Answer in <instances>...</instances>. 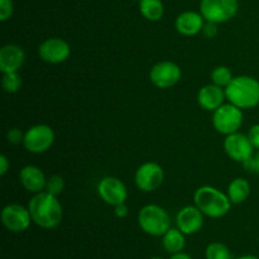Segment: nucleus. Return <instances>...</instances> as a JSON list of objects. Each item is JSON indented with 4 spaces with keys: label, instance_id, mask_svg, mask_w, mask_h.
Here are the masks:
<instances>
[{
    "label": "nucleus",
    "instance_id": "7ed1b4c3",
    "mask_svg": "<svg viewBox=\"0 0 259 259\" xmlns=\"http://www.w3.org/2000/svg\"><path fill=\"white\" fill-rule=\"evenodd\" d=\"M194 201L202 214L211 219L225 217L233 205L227 194L212 186L199 187L194 194Z\"/></svg>",
    "mask_w": 259,
    "mask_h": 259
},
{
    "label": "nucleus",
    "instance_id": "ddd939ff",
    "mask_svg": "<svg viewBox=\"0 0 259 259\" xmlns=\"http://www.w3.org/2000/svg\"><path fill=\"white\" fill-rule=\"evenodd\" d=\"M98 194L104 202L111 206L124 204L128 197V190L124 182L116 177H104L98 185Z\"/></svg>",
    "mask_w": 259,
    "mask_h": 259
},
{
    "label": "nucleus",
    "instance_id": "473e14b6",
    "mask_svg": "<svg viewBox=\"0 0 259 259\" xmlns=\"http://www.w3.org/2000/svg\"><path fill=\"white\" fill-rule=\"evenodd\" d=\"M169 259H192V258L190 257L189 254H186V253L180 252V253H176V254H172Z\"/></svg>",
    "mask_w": 259,
    "mask_h": 259
},
{
    "label": "nucleus",
    "instance_id": "bb28decb",
    "mask_svg": "<svg viewBox=\"0 0 259 259\" xmlns=\"http://www.w3.org/2000/svg\"><path fill=\"white\" fill-rule=\"evenodd\" d=\"M24 134L20 129L18 128H12L8 131L7 133V139L8 142H10L12 144H20L24 141Z\"/></svg>",
    "mask_w": 259,
    "mask_h": 259
},
{
    "label": "nucleus",
    "instance_id": "f8f14e48",
    "mask_svg": "<svg viewBox=\"0 0 259 259\" xmlns=\"http://www.w3.org/2000/svg\"><path fill=\"white\" fill-rule=\"evenodd\" d=\"M224 151L230 159L239 162V163H244L247 159L253 157L254 147L247 134L237 132V133L227 136L224 141Z\"/></svg>",
    "mask_w": 259,
    "mask_h": 259
},
{
    "label": "nucleus",
    "instance_id": "f257e3e1",
    "mask_svg": "<svg viewBox=\"0 0 259 259\" xmlns=\"http://www.w3.org/2000/svg\"><path fill=\"white\" fill-rule=\"evenodd\" d=\"M28 209L33 223L43 229H53L62 222V205L57 196L47 191L34 194L28 204Z\"/></svg>",
    "mask_w": 259,
    "mask_h": 259
},
{
    "label": "nucleus",
    "instance_id": "c756f323",
    "mask_svg": "<svg viewBox=\"0 0 259 259\" xmlns=\"http://www.w3.org/2000/svg\"><path fill=\"white\" fill-rule=\"evenodd\" d=\"M114 214H115V217L119 218V219H124V218H126V215L129 214V209L125 205V202L114 206Z\"/></svg>",
    "mask_w": 259,
    "mask_h": 259
},
{
    "label": "nucleus",
    "instance_id": "a878e982",
    "mask_svg": "<svg viewBox=\"0 0 259 259\" xmlns=\"http://www.w3.org/2000/svg\"><path fill=\"white\" fill-rule=\"evenodd\" d=\"M13 14V3L12 0H0V20L10 19Z\"/></svg>",
    "mask_w": 259,
    "mask_h": 259
},
{
    "label": "nucleus",
    "instance_id": "9d476101",
    "mask_svg": "<svg viewBox=\"0 0 259 259\" xmlns=\"http://www.w3.org/2000/svg\"><path fill=\"white\" fill-rule=\"evenodd\" d=\"M32 217L28 207L19 204H9L2 210V223L9 232L23 233L30 227Z\"/></svg>",
    "mask_w": 259,
    "mask_h": 259
},
{
    "label": "nucleus",
    "instance_id": "412c9836",
    "mask_svg": "<svg viewBox=\"0 0 259 259\" xmlns=\"http://www.w3.org/2000/svg\"><path fill=\"white\" fill-rule=\"evenodd\" d=\"M139 10L147 20L158 22L164 13L163 4L161 0H139Z\"/></svg>",
    "mask_w": 259,
    "mask_h": 259
},
{
    "label": "nucleus",
    "instance_id": "cd10ccee",
    "mask_svg": "<svg viewBox=\"0 0 259 259\" xmlns=\"http://www.w3.org/2000/svg\"><path fill=\"white\" fill-rule=\"evenodd\" d=\"M247 136L249 141L252 142L254 149H259V124H254L253 126H250Z\"/></svg>",
    "mask_w": 259,
    "mask_h": 259
},
{
    "label": "nucleus",
    "instance_id": "1a4fd4ad",
    "mask_svg": "<svg viewBox=\"0 0 259 259\" xmlns=\"http://www.w3.org/2000/svg\"><path fill=\"white\" fill-rule=\"evenodd\" d=\"M164 180V171L156 162H146L136 171V186L143 192H152L158 189Z\"/></svg>",
    "mask_w": 259,
    "mask_h": 259
},
{
    "label": "nucleus",
    "instance_id": "b1692460",
    "mask_svg": "<svg viewBox=\"0 0 259 259\" xmlns=\"http://www.w3.org/2000/svg\"><path fill=\"white\" fill-rule=\"evenodd\" d=\"M2 86L4 89L5 93L8 94H15L20 90L22 88V77L18 72H9L3 73L2 78Z\"/></svg>",
    "mask_w": 259,
    "mask_h": 259
},
{
    "label": "nucleus",
    "instance_id": "2eb2a0df",
    "mask_svg": "<svg viewBox=\"0 0 259 259\" xmlns=\"http://www.w3.org/2000/svg\"><path fill=\"white\" fill-rule=\"evenodd\" d=\"M25 61V52L20 46L9 43L0 50V71L3 73L18 72Z\"/></svg>",
    "mask_w": 259,
    "mask_h": 259
},
{
    "label": "nucleus",
    "instance_id": "7c9ffc66",
    "mask_svg": "<svg viewBox=\"0 0 259 259\" xmlns=\"http://www.w3.org/2000/svg\"><path fill=\"white\" fill-rule=\"evenodd\" d=\"M9 168H10L9 159H8V157L5 156V154H2V156H0V175H2V176H5L7 172L9 171Z\"/></svg>",
    "mask_w": 259,
    "mask_h": 259
},
{
    "label": "nucleus",
    "instance_id": "a211bd4d",
    "mask_svg": "<svg viewBox=\"0 0 259 259\" xmlns=\"http://www.w3.org/2000/svg\"><path fill=\"white\" fill-rule=\"evenodd\" d=\"M19 182L28 192L38 194L46 190V179L42 169L37 166H25L19 172Z\"/></svg>",
    "mask_w": 259,
    "mask_h": 259
},
{
    "label": "nucleus",
    "instance_id": "2f4dec72",
    "mask_svg": "<svg viewBox=\"0 0 259 259\" xmlns=\"http://www.w3.org/2000/svg\"><path fill=\"white\" fill-rule=\"evenodd\" d=\"M252 162H253V172L259 175V152L257 154H253Z\"/></svg>",
    "mask_w": 259,
    "mask_h": 259
},
{
    "label": "nucleus",
    "instance_id": "6e6552de",
    "mask_svg": "<svg viewBox=\"0 0 259 259\" xmlns=\"http://www.w3.org/2000/svg\"><path fill=\"white\" fill-rule=\"evenodd\" d=\"M181 77V68L172 61H161L149 71V80L158 89L174 88L180 82Z\"/></svg>",
    "mask_w": 259,
    "mask_h": 259
},
{
    "label": "nucleus",
    "instance_id": "39448f33",
    "mask_svg": "<svg viewBox=\"0 0 259 259\" xmlns=\"http://www.w3.org/2000/svg\"><path fill=\"white\" fill-rule=\"evenodd\" d=\"M243 110L233 104H223L220 108L212 111V125L220 134L229 136L237 133L243 125Z\"/></svg>",
    "mask_w": 259,
    "mask_h": 259
},
{
    "label": "nucleus",
    "instance_id": "4468645a",
    "mask_svg": "<svg viewBox=\"0 0 259 259\" xmlns=\"http://www.w3.org/2000/svg\"><path fill=\"white\" fill-rule=\"evenodd\" d=\"M204 217L201 210L195 206H185L177 212L176 225L185 235L199 233L204 227Z\"/></svg>",
    "mask_w": 259,
    "mask_h": 259
},
{
    "label": "nucleus",
    "instance_id": "6ab92c4d",
    "mask_svg": "<svg viewBox=\"0 0 259 259\" xmlns=\"http://www.w3.org/2000/svg\"><path fill=\"white\" fill-rule=\"evenodd\" d=\"M227 195L233 205L243 204L250 195V184L243 177H237L228 186Z\"/></svg>",
    "mask_w": 259,
    "mask_h": 259
},
{
    "label": "nucleus",
    "instance_id": "4be33fe9",
    "mask_svg": "<svg viewBox=\"0 0 259 259\" xmlns=\"http://www.w3.org/2000/svg\"><path fill=\"white\" fill-rule=\"evenodd\" d=\"M233 78H234L233 72L230 71L229 67H227V66H218V67H215L211 72V83L220 86V88L223 89L227 88V86L232 82Z\"/></svg>",
    "mask_w": 259,
    "mask_h": 259
},
{
    "label": "nucleus",
    "instance_id": "f03ea898",
    "mask_svg": "<svg viewBox=\"0 0 259 259\" xmlns=\"http://www.w3.org/2000/svg\"><path fill=\"white\" fill-rule=\"evenodd\" d=\"M227 100L239 109H253L259 105V81L252 76H235L225 88Z\"/></svg>",
    "mask_w": 259,
    "mask_h": 259
},
{
    "label": "nucleus",
    "instance_id": "aec40b11",
    "mask_svg": "<svg viewBox=\"0 0 259 259\" xmlns=\"http://www.w3.org/2000/svg\"><path fill=\"white\" fill-rule=\"evenodd\" d=\"M162 245H163L164 250L171 253V254H176V253L182 252L185 245H186L185 234L179 228H171L162 237Z\"/></svg>",
    "mask_w": 259,
    "mask_h": 259
},
{
    "label": "nucleus",
    "instance_id": "72a5a7b5",
    "mask_svg": "<svg viewBox=\"0 0 259 259\" xmlns=\"http://www.w3.org/2000/svg\"><path fill=\"white\" fill-rule=\"evenodd\" d=\"M234 259H259V258L255 257V255L247 254V255H242V257H238V258H234Z\"/></svg>",
    "mask_w": 259,
    "mask_h": 259
},
{
    "label": "nucleus",
    "instance_id": "c85d7f7f",
    "mask_svg": "<svg viewBox=\"0 0 259 259\" xmlns=\"http://www.w3.org/2000/svg\"><path fill=\"white\" fill-rule=\"evenodd\" d=\"M202 33L206 38H214L218 34V24L211 22H205L204 28H202Z\"/></svg>",
    "mask_w": 259,
    "mask_h": 259
},
{
    "label": "nucleus",
    "instance_id": "423d86ee",
    "mask_svg": "<svg viewBox=\"0 0 259 259\" xmlns=\"http://www.w3.org/2000/svg\"><path fill=\"white\" fill-rule=\"evenodd\" d=\"M238 8V0H201L200 3V13L205 20L217 24L233 19Z\"/></svg>",
    "mask_w": 259,
    "mask_h": 259
},
{
    "label": "nucleus",
    "instance_id": "20e7f679",
    "mask_svg": "<svg viewBox=\"0 0 259 259\" xmlns=\"http://www.w3.org/2000/svg\"><path fill=\"white\" fill-rule=\"evenodd\" d=\"M138 225L146 234L152 237H163L171 229V218L162 206L149 204L138 212Z\"/></svg>",
    "mask_w": 259,
    "mask_h": 259
},
{
    "label": "nucleus",
    "instance_id": "f3484780",
    "mask_svg": "<svg viewBox=\"0 0 259 259\" xmlns=\"http://www.w3.org/2000/svg\"><path fill=\"white\" fill-rule=\"evenodd\" d=\"M205 18L201 13L196 12H184L176 18L175 27L181 35L185 37H194L202 32L205 25Z\"/></svg>",
    "mask_w": 259,
    "mask_h": 259
},
{
    "label": "nucleus",
    "instance_id": "9b49d317",
    "mask_svg": "<svg viewBox=\"0 0 259 259\" xmlns=\"http://www.w3.org/2000/svg\"><path fill=\"white\" fill-rule=\"evenodd\" d=\"M38 55L40 60L51 65L62 63L70 57L71 47L67 40L58 37L47 38L38 47Z\"/></svg>",
    "mask_w": 259,
    "mask_h": 259
},
{
    "label": "nucleus",
    "instance_id": "dca6fc26",
    "mask_svg": "<svg viewBox=\"0 0 259 259\" xmlns=\"http://www.w3.org/2000/svg\"><path fill=\"white\" fill-rule=\"evenodd\" d=\"M225 100H227L225 89L214 83L202 86L197 93V103L200 108L206 111H215L224 104Z\"/></svg>",
    "mask_w": 259,
    "mask_h": 259
},
{
    "label": "nucleus",
    "instance_id": "5701e85b",
    "mask_svg": "<svg viewBox=\"0 0 259 259\" xmlns=\"http://www.w3.org/2000/svg\"><path fill=\"white\" fill-rule=\"evenodd\" d=\"M205 255L206 259H233L229 248L220 242L210 243L205 250Z\"/></svg>",
    "mask_w": 259,
    "mask_h": 259
},
{
    "label": "nucleus",
    "instance_id": "393cba45",
    "mask_svg": "<svg viewBox=\"0 0 259 259\" xmlns=\"http://www.w3.org/2000/svg\"><path fill=\"white\" fill-rule=\"evenodd\" d=\"M63 189H65V180L60 175H52L51 177H48L47 184H46V191L58 196L63 191Z\"/></svg>",
    "mask_w": 259,
    "mask_h": 259
},
{
    "label": "nucleus",
    "instance_id": "f704fd0d",
    "mask_svg": "<svg viewBox=\"0 0 259 259\" xmlns=\"http://www.w3.org/2000/svg\"><path fill=\"white\" fill-rule=\"evenodd\" d=\"M151 259H163V258H161V257H152Z\"/></svg>",
    "mask_w": 259,
    "mask_h": 259
},
{
    "label": "nucleus",
    "instance_id": "0eeeda50",
    "mask_svg": "<svg viewBox=\"0 0 259 259\" xmlns=\"http://www.w3.org/2000/svg\"><path fill=\"white\" fill-rule=\"evenodd\" d=\"M55 143V132L47 124H37L25 132L23 146L34 154L45 153Z\"/></svg>",
    "mask_w": 259,
    "mask_h": 259
}]
</instances>
